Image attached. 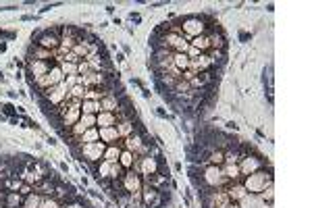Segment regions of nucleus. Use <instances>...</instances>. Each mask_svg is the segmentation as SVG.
<instances>
[{
  "mask_svg": "<svg viewBox=\"0 0 312 208\" xmlns=\"http://www.w3.org/2000/svg\"><path fill=\"white\" fill-rule=\"evenodd\" d=\"M271 181H273L271 173H266V171L260 169V171L252 173V175H248V177L244 179V188H246V192H250V194H260Z\"/></svg>",
  "mask_w": 312,
  "mask_h": 208,
  "instance_id": "f257e3e1",
  "label": "nucleus"
},
{
  "mask_svg": "<svg viewBox=\"0 0 312 208\" xmlns=\"http://www.w3.org/2000/svg\"><path fill=\"white\" fill-rule=\"evenodd\" d=\"M179 34L184 36L187 42L193 40V38H200V36H206V25H204V21L198 19V17H191V19H186L184 23H181V29Z\"/></svg>",
  "mask_w": 312,
  "mask_h": 208,
  "instance_id": "f03ea898",
  "label": "nucleus"
},
{
  "mask_svg": "<svg viewBox=\"0 0 312 208\" xmlns=\"http://www.w3.org/2000/svg\"><path fill=\"white\" fill-rule=\"evenodd\" d=\"M163 48L173 52V54H186L187 48H189V42L181 36V34H175V31H169L167 36H163Z\"/></svg>",
  "mask_w": 312,
  "mask_h": 208,
  "instance_id": "7ed1b4c3",
  "label": "nucleus"
},
{
  "mask_svg": "<svg viewBox=\"0 0 312 208\" xmlns=\"http://www.w3.org/2000/svg\"><path fill=\"white\" fill-rule=\"evenodd\" d=\"M202 179H204V183H206L210 190H221L225 183H229L227 179H225L223 169H221V167H217V165H210V167L204 169Z\"/></svg>",
  "mask_w": 312,
  "mask_h": 208,
  "instance_id": "20e7f679",
  "label": "nucleus"
},
{
  "mask_svg": "<svg viewBox=\"0 0 312 208\" xmlns=\"http://www.w3.org/2000/svg\"><path fill=\"white\" fill-rule=\"evenodd\" d=\"M121 183L125 192H129L131 196H139L144 190V183H142V177L135 173V171H129V173H123L121 175Z\"/></svg>",
  "mask_w": 312,
  "mask_h": 208,
  "instance_id": "39448f33",
  "label": "nucleus"
},
{
  "mask_svg": "<svg viewBox=\"0 0 312 208\" xmlns=\"http://www.w3.org/2000/svg\"><path fill=\"white\" fill-rule=\"evenodd\" d=\"M62 81H64V75H62V71H61L59 65H55V67H52L46 75H42V77L36 79V83L42 87V90L55 87V85H59V83H62Z\"/></svg>",
  "mask_w": 312,
  "mask_h": 208,
  "instance_id": "423d86ee",
  "label": "nucleus"
},
{
  "mask_svg": "<svg viewBox=\"0 0 312 208\" xmlns=\"http://www.w3.org/2000/svg\"><path fill=\"white\" fill-rule=\"evenodd\" d=\"M104 150H106V144H102V141H92V144L81 146V156L88 162H98L100 158H104Z\"/></svg>",
  "mask_w": 312,
  "mask_h": 208,
  "instance_id": "0eeeda50",
  "label": "nucleus"
},
{
  "mask_svg": "<svg viewBox=\"0 0 312 208\" xmlns=\"http://www.w3.org/2000/svg\"><path fill=\"white\" fill-rule=\"evenodd\" d=\"M133 169L139 171L142 175H146V177L150 179V177H154V175L158 173V162L152 156H142V158H135Z\"/></svg>",
  "mask_w": 312,
  "mask_h": 208,
  "instance_id": "6e6552de",
  "label": "nucleus"
},
{
  "mask_svg": "<svg viewBox=\"0 0 312 208\" xmlns=\"http://www.w3.org/2000/svg\"><path fill=\"white\" fill-rule=\"evenodd\" d=\"M44 94H46V98H48L52 104H62L69 98V87L64 85V81H62V83H59L55 87H48V90H44Z\"/></svg>",
  "mask_w": 312,
  "mask_h": 208,
  "instance_id": "1a4fd4ad",
  "label": "nucleus"
},
{
  "mask_svg": "<svg viewBox=\"0 0 312 208\" xmlns=\"http://www.w3.org/2000/svg\"><path fill=\"white\" fill-rule=\"evenodd\" d=\"M240 173L242 175H246V177H248V175H252V173H256V171H260V167H262V160L258 158V156H244L242 158V162H240Z\"/></svg>",
  "mask_w": 312,
  "mask_h": 208,
  "instance_id": "9d476101",
  "label": "nucleus"
},
{
  "mask_svg": "<svg viewBox=\"0 0 312 208\" xmlns=\"http://www.w3.org/2000/svg\"><path fill=\"white\" fill-rule=\"evenodd\" d=\"M212 63L214 61L208 57V54H200V57H196V59H189V71H193L196 75L206 73L212 67Z\"/></svg>",
  "mask_w": 312,
  "mask_h": 208,
  "instance_id": "9b49d317",
  "label": "nucleus"
},
{
  "mask_svg": "<svg viewBox=\"0 0 312 208\" xmlns=\"http://www.w3.org/2000/svg\"><path fill=\"white\" fill-rule=\"evenodd\" d=\"M106 81V75L104 73H88V75H81L79 83L85 87V90H94V87H100Z\"/></svg>",
  "mask_w": 312,
  "mask_h": 208,
  "instance_id": "f8f14e48",
  "label": "nucleus"
},
{
  "mask_svg": "<svg viewBox=\"0 0 312 208\" xmlns=\"http://www.w3.org/2000/svg\"><path fill=\"white\" fill-rule=\"evenodd\" d=\"M231 204L229 196L225 190H217V192H210L208 196V208H227Z\"/></svg>",
  "mask_w": 312,
  "mask_h": 208,
  "instance_id": "ddd939ff",
  "label": "nucleus"
},
{
  "mask_svg": "<svg viewBox=\"0 0 312 208\" xmlns=\"http://www.w3.org/2000/svg\"><path fill=\"white\" fill-rule=\"evenodd\" d=\"M125 150H129V152H133L135 156H142V154H146V146H144V141H142V138H139L137 134H133V136H129V138H125Z\"/></svg>",
  "mask_w": 312,
  "mask_h": 208,
  "instance_id": "4468645a",
  "label": "nucleus"
},
{
  "mask_svg": "<svg viewBox=\"0 0 312 208\" xmlns=\"http://www.w3.org/2000/svg\"><path fill=\"white\" fill-rule=\"evenodd\" d=\"M38 46L44 48V50L55 52V50H59V46H61V38H59L57 34H44V36L38 40Z\"/></svg>",
  "mask_w": 312,
  "mask_h": 208,
  "instance_id": "2eb2a0df",
  "label": "nucleus"
},
{
  "mask_svg": "<svg viewBox=\"0 0 312 208\" xmlns=\"http://www.w3.org/2000/svg\"><path fill=\"white\" fill-rule=\"evenodd\" d=\"M98 134H100V141L106 146H115L117 141H119V134H117V127H102L98 129Z\"/></svg>",
  "mask_w": 312,
  "mask_h": 208,
  "instance_id": "dca6fc26",
  "label": "nucleus"
},
{
  "mask_svg": "<svg viewBox=\"0 0 312 208\" xmlns=\"http://www.w3.org/2000/svg\"><path fill=\"white\" fill-rule=\"evenodd\" d=\"M55 65H50L48 61H34L29 65V73L34 75V79H38V77H42V75H46Z\"/></svg>",
  "mask_w": 312,
  "mask_h": 208,
  "instance_id": "f3484780",
  "label": "nucleus"
},
{
  "mask_svg": "<svg viewBox=\"0 0 312 208\" xmlns=\"http://www.w3.org/2000/svg\"><path fill=\"white\" fill-rule=\"evenodd\" d=\"M225 192H227V196H229L231 202H240V200L246 198V194H248V192H246V188H244V183H240V181H238V183H231Z\"/></svg>",
  "mask_w": 312,
  "mask_h": 208,
  "instance_id": "a211bd4d",
  "label": "nucleus"
},
{
  "mask_svg": "<svg viewBox=\"0 0 312 208\" xmlns=\"http://www.w3.org/2000/svg\"><path fill=\"white\" fill-rule=\"evenodd\" d=\"M117 123H119V119H117L115 113H98V115H96V125H98V129H102V127H115Z\"/></svg>",
  "mask_w": 312,
  "mask_h": 208,
  "instance_id": "6ab92c4d",
  "label": "nucleus"
},
{
  "mask_svg": "<svg viewBox=\"0 0 312 208\" xmlns=\"http://www.w3.org/2000/svg\"><path fill=\"white\" fill-rule=\"evenodd\" d=\"M119 111V100L113 94H106L100 100V113H117Z\"/></svg>",
  "mask_w": 312,
  "mask_h": 208,
  "instance_id": "aec40b11",
  "label": "nucleus"
},
{
  "mask_svg": "<svg viewBox=\"0 0 312 208\" xmlns=\"http://www.w3.org/2000/svg\"><path fill=\"white\" fill-rule=\"evenodd\" d=\"M115 127H117V134H119V138H123V139L135 134V127H133V121H131V119H125V121H119Z\"/></svg>",
  "mask_w": 312,
  "mask_h": 208,
  "instance_id": "412c9836",
  "label": "nucleus"
},
{
  "mask_svg": "<svg viewBox=\"0 0 312 208\" xmlns=\"http://www.w3.org/2000/svg\"><path fill=\"white\" fill-rule=\"evenodd\" d=\"M223 169V175H225V179L231 181V183H238L240 177H242V173H240V167H238V162L235 165H225L221 167Z\"/></svg>",
  "mask_w": 312,
  "mask_h": 208,
  "instance_id": "4be33fe9",
  "label": "nucleus"
},
{
  "mask_svg": "<svg viewBox=\"0 0 312 208\" xmlns=\"http://www.w3.org/2000/svg\"><path fill=\"white\" fill-rule=\"evenodd\" d=\"M77 141L83 146V144H92V141H100V134H98V127H90L88 131H83V134L77 138Z\"/></svg>",
  "mask_w": 312,
  "mask_h": 208,
  "instance_id": "5701e85b",
  "label": "nucleus"
},
{
  "mask_svg": "<svg viewBox=\"0 0 312 208\" xmlns=\"http://www.w3.org/2000/svg\"><path fill=\"white\" fill-rule=\"evenodd\" d=\"M189 46H193L196 50H200L202 54H206V52L210 50V40H208V36H200V38H193V40L189 42Z\"/></svg>",
  "mask_w": 312,
  "mask_h": 208,
  "instance_id": "b1692460",
  "label": "nucleus"
},
{
  "mask_svg": "<svg viewBox=\"0 0 312 208\" xmlns=\"http://www.w3.org/2000/svg\"><path fill=\"white\" fill-rule=\"evenodd\" d=\"M135 154L133 152H129V150H121V156H119V165L123 169H133V162H135Z\"/></svg>",
  "mask_w": 312,
  "mask_h": 208,
  "instance_id": "393cba45",
  "label": "nucleus"
},
{
  "mask_svg": "<svg viewBox=\"0 0 312 208\" xmlns=\"http://www.w3.org/2000/svg\"><path fill=\"white\" fill-rule=\"evenodd\" d=\"M173 67L179 69L181 73L189 69V57L187 54H173Z\"/></svg>",
  "mask_w": 312,
  "mask_h": 208,
  "instance_id": "a878e982",
  "label": "nucleus"
},
{
  "mask_svg": "<svg viewBox=\"0 0 312 208\" xmlns=\"http://www.w3.org/2000/svg\"><path fill=\"white\" fill-rule=\"evenodd\" d=\"M119 156H121V148H119V144H115V146H106V150H104V158H102V160L119 162Z\"/></svg>",
  "mask_w": 312,
  "mask_h": 208,
  "instance_id": "bb28decb",
  "label": "nucleus"
},
{
  "mask_svg": "<svg viewBox=\"0 0 312 208\" xmlns=\"http://www.w3.org/2000/svg\"><path fill=\"white\" fill-rule=\"evenodd\" d=\"M98 113H100V102L81 100V115H98Z\"/></svg>",
  "mask_w": 312,
  "mask_h": 208,
  "instance_id": "cd10ccee",
  "label": "nucleus"
},
{
  "mask_svg": "<svg viewBox=\"0 0 312 208\" xmlns=\"http://www.w3.org/2000/svg\"><path fill=\"white\" fill-rule=\"evenodd\" d=\"M109 94V92H104L102 87H94V90H85L83 94V100H94V102H100L102 98Z\"/></svg>",
  "mask_w": 312,
  "mask_h": 208,
  "instance_id": "c85d7f7f",
  "label": "nucleus"
},
{
  "mask_svg": "<svg viewBox=\"0 0 312 208\" xmlns=\"http://www.w3.org/2000/svg\"><path fill=\"white\" fill-rule=\"evenodd\" d=\"M111 167H113V162L102 160L98 165V177L100 179H111Z\"/></svg>",
  "mask_w": 312,
  "mask_h": 208,
  "instance_id": "c756f323",
  "label": "nucleus"
},
{
  "mask_svg": "<svg viewBox=\"0 0 312 208\" xmlns=\"http://www.w3.org/2000/svg\"><path fill=\"white\" fill-rule=\"evenodd\" d=\"M36 192L42 194V196H52V194H55V185L48 183V181H42V183L36 185Z\"/></svg>",
  "mask_w": 312,
  "mask_h": 208,
  "instance_id": "7c9ffc66",
  "label": "nucleus"
},
{
  "mask_svg": "<svg viewBox=\"0 0 312 208\" xmlns=\"http://www.w3.org/2000/svg\"><path fill=\"white\" fill-rule=\"evenodd\" d=\"M83 94H85V87L81 83L73 85L71 90H69V98H73V100H83Z\"/></svg>",
  "mask_w": 312,
  "mask_h": 208,
  "instance_id": "2f4dec72",
  "label": "nucleus"
},
{
  "mask_svg": "<svg viewBox=\"0 0 312 208\" xmlns=\"http://www.w3.org/2000/svg\"><path fill=\"white\" fill-rule=\"evenodd\" d=\"M31 54H34V61H48V59H52V52L40 48V46H38L34 52H31Z\"/></svg>",
  "mask_w": 312,
  "mask_h": 208,
  "instance_id": "473e14b6",
  "label": "nucleus"
},
{
  "mask_svg": "<svg viewBox=\"0 0 312 208\" xmlns=\"http://www.w3.org/2000/svg\"><path fill=\"white\" fill-rule=\"evenodd\" d=\"M40 202H42L40 194H29L25 198V208H40Z\"/></svg>",
  "mask_w": 312,
  "mask_h": 208,
  "instance_id": "72a5a7b5",
  "label": "nucleus"
},
{
  "mask_svg": "<svg viewBox=\"0 0 312 208\" xmlns=\"http://www.w3.org/2000/svg\"><path fill=\"white\" fill-rule=\"evenodd\" d=\"M225 162V152H221V150H214L212 154H210V165H217V167H221Z\"/></svg>",
  "mask_w": 312,
  "mask_h": 208,
  "instance_id": "f704fd0d",
  "label": "nucleus"
},
{
  "mask_svg": "<svg viewBox=\"0 0 312 208\" xmlns=\"http://www.w3.org/2000/svg\"><path fill=\"white\" fill-rule=\"evenodd\" d=\"M79 123L85 127V129H90L96 125V115H81L79 117Z\"/></svg>",
  "mask_w": 312,
  "mask_h": 208,
  "instance_id": "c9c22d12",
  "label": "nucleus"
},
{
  "mask_svg": "<svg viewBox=\"0 0 312 208\" xmlns=\"http://www.w3.org/2000/svg\"><path fill=\"white\" fill-rule=\"evenodd\" d=\"M6 206H8V208H17V206H19V194H17V192H10V194L6 196Z\"/></svg>",
  "mask_w": 312,
  "mask_h": 208,
  "instance_id": "e433bc0d",
  "label": "nucleus"
},
{
  "mask_svg": "<svg viewBox=\"0 0 312 208\" xmlns=\"http://www.w3.org/2000/svg\"><path fill=\"white\" fill-rule=\"evenodd\" d=\"M142 192H144V202H146V204H150V202L156 200V190H154V188H146V190H142Z\"/></svg>",
  "mask_w": 312,
  "mask_h": 208,
  "instance_id": "4c0bfd02",
  "label": "nucleus"
},
{
  "mask_svg": "<svg viewBox=\"0 0 312 208\" xmlns=\"http://www.w3.org/2000/svg\"><path fill=\"white\" fill-rule=\"evenodd\" d=\"M121 175H123V167L119 165V162H113V167H111V179H121Z\"/></svg>",
  "mask_w": 312,
  "mask_h": 208,
  "instance_id": "58836bf2",
  "label": "nucleus"
},
{
  "mask_svg": "<svg viewBox=\"0 0 312 208\" xmlns=\"http://www.w3.org/2000/svg\"><path fill=\"white\" fill-rule=\"evenodd\" d=\"M175 92H179V94H186V92H191V85H189L187 81H184V79H179V81L175 83Z\"/></svg>",
  "mask_w": 312,
  "mask_h": 208,
  "instance_id": "ea45409f",
  "label": "nucleus"
},
{
  "mask_svg": "<svg viewBox=\"0 0 312 208\" xmlns=\"http://www.w3.org/2000/svg\"><path fill=\"white\" fill-rule=\"evenodd\" d=\"M40 208H61V204H59L55 198H42Z\"/></svg>",
  "mask_w": 312,
  "mask_h": 208,
  "instance_id": "a19ab883",
  "label": "nucleus"
},
{
  "mask_svg": "<svg viewBox=\"0 0 312 208\" xmlns=\"http://www.w3.org/2000/svg\"><path fill=\"white\" fill-rule=\"evenodd\" d=\"M83 131H88V129H85V127H83V125H81V123L77 121V123H75V125L71 127V136H73L75 139H77V138H79V136L83 134Z\"/></svg>",
  "mask_w": 312,
  "mask_h": 208,
  "instance_id": "79ce46f5",
  "label": "nucleus"
},
{
  "mask_svg": "<svg viewBox=\"0 0 312 208\" xmlns=\"http://www.w3.org/2000/svg\"><path fill=\"white\" fill-rule=\"evenodd\" d=\"M260 196H262V198H264V200H268V202H271V200H273V181H271V183H268V185H266V188H264V190L260 192Z\"/></svg>",
  "mask_w": 312,
  "mask_h": 208,
  "instance_id": "37998d69",
  "label": "nucleus"
},
{
  "mask_svg": "<svg viewBox=\"0 0 312 208\" xmlns=\"http://www.w3.org/2000/svg\"><path fill=\"white\" fill-rule=\"evenodd\" d=\"M29 171H34V173L42 175V177H44V175H46V169H44V167H42V165H40V162H34V165H31V167H29Z\"/></svg>",
  "mask_w": 312,
  "mask_h": 208,
  "instance_id": "c03bdc74",
  "label": "nucleus"
},
{
  "mask_svg": "<svg viewBox=\"0 0 312 208\" xmlns=\"http://www.w3.org/2000/svg\"><path fill=\"white\" fill-rule=\"evenodd\" d=\"M8 188H10V190H19V188H21V181H19V179L8 181Z\"/></svg>",
  "mask_w": 312,
  "mask_h": 208,
  "instance_id": "a18cd8bd",
  "label": "nucleus"
},
{
  "mask_svg": "<svg viewBox=\"0 0 312 208\" xmlns=\"http://www.w3.org/2000/svg\"><path fill=\"white\" fill-rule=\"evenodd\" d=\"M21 194H25V196H29V185H21Z\"/></svg>",
  "mask_w": 312,
  "mask_h": 208,
  "instance_id": "49530a36",
  "label": "nucleus"
},
{
  "mask_svg": "<svg viewBox=\"0 0 312 208\" xmlns=\"http://www.w3.org/2000/svg\"><path fill=\"white\" fill-rule=\"evenodd\" d=\"M64 208H81L79 204H71V206H64Z\"/></svg>",
  "mask_w": 312,
  "mask_h": 208,
  "instance_id": "de8ad7c7",
  "label": "nucleus"
},
{
  "mask_svg": "<svg viewBox=\"0 0 312 208\" xmlns=\"http://www.w3.org/2000/svg\"><path fill=\"white\" fill-rule=\"evenodd\" d=\"M227 208H238V206H235V204H229V206H227Z\"/></svg>",
  "mask_w": 312,
  "mask_h": 208,
  "instance_id": "09e8293b",
  "label": "nucleus"
}]
</instances>
